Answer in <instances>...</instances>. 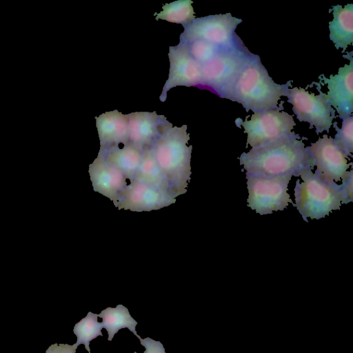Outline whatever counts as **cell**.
Segmentation results:
<instances>
[{
  "label": "cell",
  "instance_id": "cell-6",
  "mask_svg": "<svg viewBox=\"0 0 353 353\" xmlns=\"http://www.w3.org/2000/svg\"><path fill=\"white\" fill-rule=\"evenodd\" d=\"M292 174L265 176L246 174L248 197V206L261 215L283 210L292 203L288 193Z\"/></svg>",
  "mask_w": 353,
  "mask_h": 353
},
{
  "label": "cell",
  "instance_id": "cell-22",
  "mask_svg": "<svg viewBox=\"0 0 353 353\" xmlns=\"http://www.w3.org/2000/svg\"><path fill=\"white\" fill-rule=\"evenodd\" d=\"M98 314L89 312L87 316L75 324L73 332L77 340L74 345L77 347L83 344L87 351L90 353V343L99 336H103L102 323L98 322Z\"/></svg>",
  "mask_w": 353,
  "mask_h": 353
},
{
  "label": "cell",
  "instance_id": "cell-21",
  "mask_svg": "<svg viewBox=\"0 0 353 353\" xmlns=\"http://www.w3.org/2000/svg\"><path fill=\"white\" fill-rule=\"evenodd\" d=\"M192 3L193 1L190 0H179L166 3L163 6V10L161 12L154 14L156 16L155 19L181 23L183 26L195 19Z\"/></svg>",
  "mask_w": 353,
  "mask_h": 353
},
{
  "label": "cell",
  "instance_id": "cell-24",
  "mask_svg": "<svg viewBox=\"0 0 353 353\" xmlns=\"http://www.w3.org/2000/svg\"><path fill=\"white\" fill-rule=\"evenodd\" d=\"M182 43L186 44L190 54L201 65L212 59L224 48L202 40Z\"/></svg>",
  "mask_w": 353,
  "mask_h": 353
},
{
  "label": "cell",
  "instance_id": "cell-11",
  "mask_svg": "<svg viewBox=\"0 0 353 353\" xmlns=\"http://www.w3.org/2000/svg\"><path fill=\"white\" fill-rule=\"evenodd\" d=\"M174 196L148 183L130 180L118 198L116 206L132 211H150L174 203Z\"/></svg>",
  "mask_w": 353,
  "mask_h": 353
},
{
  "label": "cell",
  "instance_id": "cell-19",
  "mask_svg": "<svg viewBox=\"0 0 353 353\" xmlns=\"http://www.w3.org/2000/svg\"><path fill=\"white\" fill-rule=\"evenodd\" d=\"M132 179L148 183L174 196L170 182L159 166L150 148L142 151L141 163Z\"/></svg>",
  "mask_w": 353,
  "mask_h": 353
},
{
  "label": "cell",
  "instance_id": "cell-13",
  "mask_svg": "<svg viewBox=\"0 0 353 353\" xmlns=\"http://www.w3.org/2000/svg\"><path fill=\"white\" fill-rule=\"evenodd\" d=\"M343 57L349 59L350 63L340 68L337 74L330 75L329 79L323 74L319 77L327 85L329 91L326 95L328 101L336 109L341 119L352 115L353 112L352 52Z\"/></svg>",
  "mask_w": 353,
  "mask_h": 353
},
{
  "label": "cell",
  "instance_id": "cell-10",
  "mask_svg": "<svg viewBox=\"0 0 353 353\" xmlns=\"http://www.w3.org/2000/svg\"><path fill=\"white\" fill-rule=\"evenodd\" d=\"M168 57L170 73L159 97L162 102L165 101L171 88L178 85L199 88L201 81V64L190 54L185 43L179 42L176 46H170Z\"/></svg>",
  "mask_w": 353,
  "mask_h": 353
},
{
  "label": "cell",
  "instance_id": "cell-23",
  "mask_svg": "<svg viewBox=\"0 0 353 353\" xmlns=\"http://www.w3.org/2000/svg\"><path fill=\"white\" fill-rule=\"evenodd\" d=\"M341 128L336 122L333 125L336 134L333 139L337 145L348 156L352 157L353 152V115L341 118Z\"/></svg>",
  "mask_w": 353,
  "mask_h": 353
},
{
  "label": "cell",
  "instance_id": "cell-26",
  "mask_svg": "<svg viewBox=\"0 0 353 353\" xmlns=\"http://www.w3.org/2000/svg\"><path fill=\"white\" fill-rule=\"evenodd\" d=\"M141 344L145 347L143 353H165V348L160 341H154L149 337L140 339ZM134 353H137L134 352Z\"/></svg>",
  "mask_w": 353,
  "mask_h": 353
},
{
  "label": "cell",
  "instance_id": "cell-2",
  "mask_svg": "<svg viewBox=\"0 0 353 353\" xmlns=\"http://www.w3.org/2000/svg\"><path fill=\"white\" fill-rule=\"evenodd\" d=\"M291 81L276 83L261 62L259 55L253 54L236 77L226 99L241 104L247 112H261L268 110H283L282 101Z\"/></svg>",
  "mask_w": 353,
  "mask_h": 353
},
{
  "label": "cell",
  "instance_id": "cell-12",
  "mask_svg": "<svg viewBox=\"0 0 353 353\" xmlns=\"http://www.w3.org/2000/svg\"><path fill=\"white\" fill-rule=\"evenodd\" d=\"M316 167L315 173L323 178L339 181L347 171L348 156L337 145L333 138L323 135L311 146L307 147Z\"/></svg>",
  "mask_w": 353,
  "mask_h": 353
},
{
  "label": "cell",
  "instance_id": "cell-18",
  "mask_svg": "<svg viewBox=\"0 0 353 353\" xmlns=\"http://www.w3.org/2000/svg\"><path fill=\"white\" fill-rule=\"evenodd\" d=\"M333 20L329 23L330 39L336 49L345 51L353 43V5L332 6Z\"/></svg>",
  "mask_w": 353,
  "mask_h": 353
},
{
  "label": "cell",
  "instance_id": "cell-8",
  "mask_svg": "<svg viewBox=\"0 0 353 353\" xmlns=\"http://www.w3.org/2000/svg\"><path fill=\"white\" fill-rule=\"evenodd\" d=\"M313 83L317 85L318 95L295 87L288 88L284 96L288 97V102L292 105V110L297 119L308 123L310 129L314 127L318 134L323 131L329 132L336 115L327 95L321 90L319 84L316 82Z\"/></svg>",
  "mask_w": 353,
  "mask_h": 353
},
{
  "label": "cell",
  "instance_id": "cell-14",
  "mask_svg": "<svg viewBox=\"0 0 353 353\" xmlns=\"http://www.w3.org/2000/svg\"><path fill=\"white\" fill-rule=\"evenodd\" d=\"M128 115V140L141 151L150 148L167 119L156 112H136Z\"/></svg>",
  "mask_w": 353,
  "mask_h": 353
},
{
  "label": "cell",
  "instance_id": "cell-7",
  "mask_svg": "<svg viewBox=\"0 0 353 353\" xmlns=\"http://www.w3.org/2000/svg\"><path fill=\"white\" fill-rule=\"evenodd\" d=\"M242 19L232 17L230 13L214 14L195 18L183 26L179 42L202 40L219 47H232L242 43L235 33Z\"/></svg>",
  "mask_w": 353,
  "mask_h": 353
},
{
  "label": "cell",
  "instance_id": "cell-20",
  "mask_svg": "<svg viewBox=\"0 0 353 353\" xmlns=\"http://www.w3.org/2000/svg\"><path fill=\"white\" fill-rule=\"evenodd\" d=\"M98 317L103 319L102 324L108 332L109 341L123 328H128L139 339H141L136 330L137 322L130 314L128 309L123 305H118L114 308L108 307L102 310Z\"/></svg>",
  "mask_w": 353,
  "mask_h": 353
},
{
  "label": "cell",
  "instance_id": "cell-3",
  "mask_svg": "<svg viewBox=\"0 0 353 353\" xmlns=\"http://www.w3.org/2000/svg\"><path fill=\"white\" fill-rule=\"evenodd\" d=\"M186 130V125L173 127L166 121L161 134L150 148L175 196L185 192L190 179L192 145H186L190 139Z\"/></svg>",
  "mask_w": 353,
  "mask_h": 353
},
{
  "label": "cell",
  "instance_id": "cell-5",
  "mask_svg": "<svg viewBox=\"0 0 353 353\" xmlns=\"http://www.w3.org/2000/svg\"><path fill=\"white\" fill-rule=\"evenodd\" d=\"M253 54L243 42L223 48L201 65L199 89L209 90L221 98L226 99L236 77Z\"/></svg>",
  "mask_w": 353,
  "mask_h": 353
},
{
  "label": "cell",
  "instance_id": "cell-27",
  "mask_svg": "<svg viewBox=\"0 0 353 353\" xmlns=\"http://www.w3.org/2000/svg\"><path fill=\"white\" fill-rule=\"evenodd\" d=\"M77 347L74 345L68 344H52L46 351L45 353H76Z\"/></svg>",
  "mask_w": 353,
  "mask_h": 353
},
{
  "label": "cell",
  "instance_id": "cell-16",
  "mask_svg": "<svg viewBox=\"0 0 353 353\" xmlns=\"http://www.w3.org/2000/svg\"><path fill=\"white\" fill-rule=\"evenodd\" d=\"M95 119L101 148L129 143L127 114L114 110L96 117Z\"/></svg>",
  "mask_w": 353,
  "mask_h": 353
},
{
  "label": "cell",
  "instance_id": "cell-9",
  "mask_svg": "<svg viewBox=\"0 0 353 353\" xmlns=\"http://www.w3.org/2000/svg\"><path fill=\"white\" fill-rule=\"evenodd\" d=\"M235 123L237 127H243L244 132L248 134L247 146L249 144L252 148L291 134L296 125L292 115L278 110L255 112L250 121L248 117L245 121L238 119Z\"/></svg>",
  "mask_w": 353,
  "mask_h": 353
},
{
  "label": "cell",
  "instance_id": "cell-4",
  "mask_svg": "<svg viewBox=\"0 0 353 353\" xmlns=\"http://www.w3.org/2000/svg\"><path fill=\"white\" fill-rule=\"evenodd\" d=\"M303 179L296 181L295 206L303 220L320 219L345 203L340 185L327 180L311 170H305L299 175Z\"/></svg>",
  "mask_w": 353,
  "mask_h": 353
},
{
  "label": "cell",
  "instance_id": "cell-25",
  "mask_svg": "<svg viewBox=\"0 0 353 353\" xmlns=\"http://www.w3.org/2000/svg\"><path fill=\"white\" fill-rule=\"evenodd\" d=\"M342 184L340 185L344 197L345 203L353 201V171H347L342 177Z\"/></svg>",
  "mask_w": 353,
  "mask_h": 353
},
{
  "label": "cell",
  "instance_id": "cell-15",
  "mask_svg": "<svg viewBox=\"0 0 353 353\" xmlns=\"http://www.w3.org/2000/svg\"><path fill=\"white\" fill-rule=\"evenodd\" d=\"M89 172L95 191L114 201L127 185L124 174L98 154Z\"/></svg>",
  "mask_w": 353,
  "mask_h": 353
},
{
  "label": "cell",
  "instance_id": "cell-1",
  "mask_svg": "<svg viewBox=\"0 0 353 353\" xmlns=\"http://www.w3.org/2000/svg\"><path fill=\"white\" fill-rule=\"evenodd\" d=\"M299 134H291L252 148L239 157L246 174L274 176L291 174L299 176L314 168L313 157Z\"/></svg>",
  "mask_w": 353,
  "mask_h": 353
},
{
  "label": "cell",
  "instance_id": "cell-17",
  "mask_svg": "<svg viewBox=\"0 0 353 353\" xmlns=\"http://www.w3.org/2000/svg\"><path fill=\"white\" fill-rule=\"evenodd\" d=\"M99 155L120 170L128 179L132 180L141 163L142 151L129 142L121 148L119 145L101 148Z\"/></svg>",
  "mask_w": 353,
  "mask_h": 353
}]
</instances>
